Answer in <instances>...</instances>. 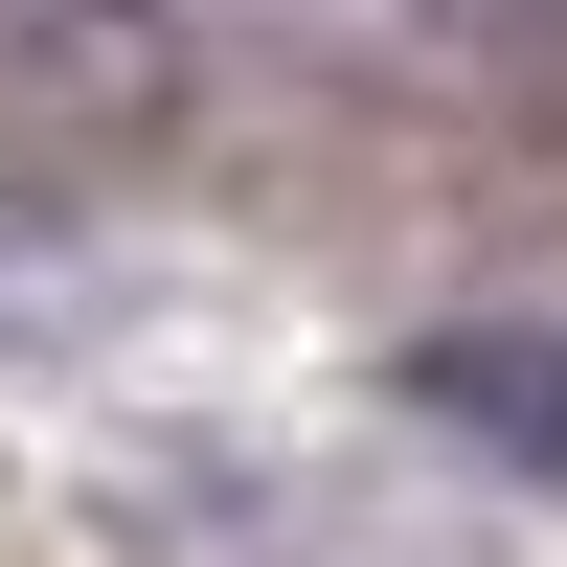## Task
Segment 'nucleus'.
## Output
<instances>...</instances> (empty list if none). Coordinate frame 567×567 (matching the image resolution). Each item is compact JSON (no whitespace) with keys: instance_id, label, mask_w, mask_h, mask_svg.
Instances as JSON below:
<instances>
[{"instance_id":"f257e3e1","label":"nucleus","mask_w":567,"mask_h":567,"mask_svg":"<svg viewBox=\"0 0 567 567\" xmlns=\"http://www.w3.org/2000/svg\"><path fill=\"white\" fill-rule=\"evenodd\" d=\"M409 409H432L454 454H499V477L567 499V318H432V341H409Z\"/></svg>"}]
</instances>
